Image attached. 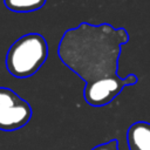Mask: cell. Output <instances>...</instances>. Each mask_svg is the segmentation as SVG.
Wrapping results in <instances>:
<instances>
[{
	"mask_svg": "<svg viewBox=\"0 0 150 150\" xmlns=\"http://www.w3.org/2000/svg\"><path fill=\"white\" fill-rule=\"evenodd\" d=\"M91 150H120L118 149V141L117 139H110L105 143H101V144L94 146Z\"/></svg>",
	"mask_w": 150,
	"mask_h": 150,
	"instance_id": "52a82bcc",
	"label": "cell"
},
{
	"mask_svg": "<svg viewBox=\"0 0 150 150\" xmlns=\"http://www.w3.org/2000/svg\"><path fill=\"white\" fill-rule=\"evenodd\" d=\"M129 41L125 28L109 23L82 22L67 29L60 39L57 54L61 62L83 82V97L91 107L112 102L124 87L138 82L135 74L121 77L117 74L122 46Z\"/></svg>",
	"mask_w": 150,
	"mask_h": 150,
	"instance_id": "6da1fadb",
	"label": "cell"
},
{
	"mask_svg": "<svg viewBox=\"0 0 150 150\" xmlns=\"http://www.w3.org/2000/svg\"><path fill=\"white\" fill-rule=\"evenodd\" d=\"M6 8L16 13L34 12L43 7L46 0H4Z\"/></svg>",
	"mask_w": 150,
	"mask_h": 150,
	"instance_id": "5b68a950",
	"label": "cell"
},
{
	"mask_svg": "<svg viewBox=\"0 0 150 150\" xmlns=\"http://www.w3.org/2000/svg\"><path fill=\"white\" fill-rule=\"evenodd\" d=\"M129 150H150V123L135 122L127 131Z\"/></svg>",
	"mask_w": 150,
	"mask_h": 150,
	"instance_id": "277c9868",
	"label": "cell"
},
{
	"mask_svg": "<svg viewBox=\"0 0 150 150\" xmlns=\"http://www.w3.org/2000/svg\"><path fill=\"white\" fill-rule=\"evenodd\" d=\"M32 118L30 104L22 100L16 105L0 110V130L14 131L23 128Z\"/></svg>",
	"mask_w": 150,
	"mask_h": 150,
	"instance_id": "3957f363",
	"label": "cell"
},
{
	"mask_svg": "<svg viewBox=\"0 0 150 150\" xmlns=\"http://www.w3.org/2000/svg\"><path fill=\"white\" fill-rule=\"evenodd\" d=\"M48 57V45L39 33H28L8 48L5 64L7 71L18 79L33 76Z\"/></svg>",
	"mask_w": 150,
	"mask_h": 150,
	"instance_id": "7a4b0ae2",
	"label": "cell"
},
{
	"mask_svg": "<svg viewBox=\"0 0 150 150\" xmlns=\"http://www.w3.org/2000/svg\"><path fill=\"white\" fill-rule=\"evenodd\" d=\"M21 101L22 98L12 89L6 87H0V110L12 108L18 103H20Z\"/></svg>",
	"mask_w": 150,
	"mask_h": 150,
	"instance_id": "8992f818",
	"label": "cell"
}]
</instances>
